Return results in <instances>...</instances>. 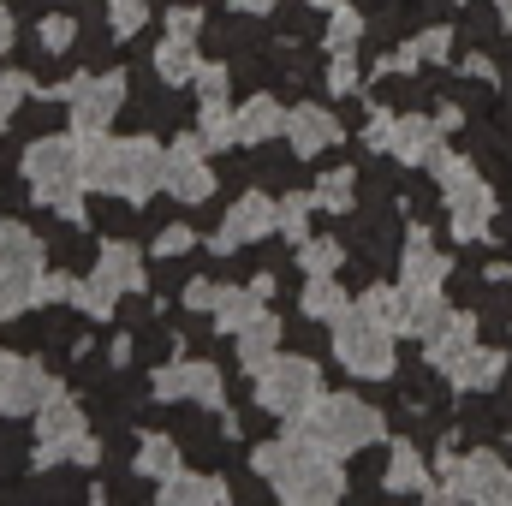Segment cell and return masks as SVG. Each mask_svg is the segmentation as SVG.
Returning a JSON list of instances; mask_svg holds the SVG:
<instances>
[{"instance_id":"obj_1","label":"cell","mask_w":512,"mask_h":506,"mask_svg":"<svg viewBox=\"0 0 512 506\" xmlns=\"http://www.w3.org/2000/svg\"><path fill=\"white\" fill-rule=\"evenodd\" d=\"M251 471L280 495V501L292 506H334L346 495V477H340V459L334 453H322L298 423H292V435H280V441H262L251 453Z\"/></svg>"},{"instance_id":"obj_2","label":"cell","mask_w":512,"mask_h":506,"mask_svg":"<svg viewBox=\"0 0 512 506\" xmlns=\"http://www.w3.org/2000/svg\"><path fill=\"white\" fill-rule=\"evenodd\" d=\"M84 143V173H90V191H108L120 203H149L161 191V173H167V149L155 137H108V131H90L78 137Z\"/></svg>"},{"instance_id":"obj_3","label":"cell","mask_w":512,"mask_h":506,"mask_svg":"<svg viewBox=\"0 0 512 506\" xmlns=\"http://www.w3.org/2000/svg\"><path fill=\"white\" fill-rule=\"evenodd\" d=\"M24 185L42 209H54L66 227H84V191H90V173H84V143L78 131L72 137H36L24 149Z\"/></svg>"},{"instance_id":"obj_4","label":"cell","mask_w":512,"mask_h":506,"mask_svg":"<svg viewBox=\"0 0 512 506\" xmlns=\"http://www.w3.org/2000/svg\"><path fill=\"white\" fill-rule=\"evenodd\" d=\"M298 429H304L322 453L346 459V453H364V447L382 441L387 417L370 405V399H358V393H316V405L298 417Z\"/></svg>"},{"instance_id":"obj_5","label":"cell","mask_w":512,"mask_h":506,"mask_svg":"<svg viewBox=\"0 0 512 506\" xmlns=\"http://www.w3.org/2000/svg\"><path fill=\"white\" fill-rule=\"evenodd\" d=\"M143 286H149L143 251H137L131 239H108V245H102V256H96V268L78 280L72 304H78L90 322H108V316H114V304H120V292H143Z\"/></svg>"},{"instance_id":"obj_6","label":"cell","mask_w":512,"mask_h":506,"mask_svg":"<svg viewBox=\"0 0 512 506\" xmlns=\"http://www.w3.org/2000/svg\"><path fill=\"white\" fill-rule=\"evenodd\" d=\"M393 328H387L382 316H370L364 304H352L346 316H334V358H340V370L358 381H387L393 376Z\"/></svg>"},{"instance_id":"obj_7","label":"cell","mask_w":512,"mask_h":506,"mask_svg":"<svg viewBox=\"0 0 512 506\" xmlns=\"http://www.w3.org/2000/svg\"><path fill=\"white\" fill-rule=\"evenodd\" d=\"M435 167V179H441V191H447V221H453V239H489V221H495V191H489V179L471 167V161H459V155H435L429 161Z\"/></svg>"},{"instance_id":"obj_8","label":"cell","mask_w":512,"mask_h":506,"mask_svg":"<svg viewBox=\"0 0 512 506\" xmlns=\"http://www.w3.org/2000/svg\"><path fill=\"white\" fill-rule=\"evenodd\" d=\"M30 423H36V465H42V471H48V465H96V459H102V447L90 441L84 405H78L72 393H54Z\"/></svg>"},{"instance_id":"obj_9","label":"cell","mask_w":512,"mask_h":506,"mask_svg":"<svg viewBox=\"0 0 512 506\" xmlns=\"http://www.w3.org/2000/svg\"><path fill=\"white\" fill-rule=\"evenodd\" d=\"M316 393H322V370L310 364V358H268L262 370H256V405L268 411V417H280V423H298L310 405H316Z\"/></svg>"},{"instance_id":"obj_10","label":"cell","mask_w":512,"mask_h":506,"mask_svg":"<svg viewBox=\"0 0 512 506\" xmlns=\"http://www.w3.org/2000/svg\"><path fill=\"white\" fill-rule=\"evenodd\" d=\"M72 114V131L90 137V131H108L114 114L126 108V72H78L66 90H54Z\"/></svg>"},{"instance_id":"obj_11","label":"cell","mask_w":512,"mask_h":506,"mask_svg":"<svg viewBox=\"0 0 512 506\" xmlns=\"http://www.w3.org/2000/svg\"><path fill=\"white\" fill-rule=\"evenodd\" d=\"M447 465V483L435 495H453V501H477V506H507L512 501V465L501 453H459V459H441Z\"/></svg>"},{"instance_id":"obj_12","label":"cell","mask_w":512,"mask_h":506,"mask_svg":"<svg viewBox=\"0 0 512 506\" xmlns=\"http://www.w3.org/2000/svg\"><path fill=\"white\" fill-rule=\"evenodd\" d=\"M203 155H209V143H203L197 131H185V137L167 149V173H161V191H167L173 203H185V209L215 197V173H209V161H203Z\"/></svg>"},{"instance_id":"obj_13","label":"cell","mask_w":512,"mask_h":506,"mask_svg":"<svg viewBox=\"0 0 512 506\" xmlns=\"http://www.w3.org/2000/svg\"><path fill=\"white\" fill-rule=\"evenodd\" d=\"M155 399H185V405H203V411H221L227 393H221V370L209 358H173V364H155Z\"/></svg>"},{"instance_id":"obj_14","label":"cell","mask_w":512,"mask_h":506,"mask_svg":"<svg viewBox=\"0 0 512 506\" xmlns=\"http://www.w3.org/2000/svg\"><path fill=\"white\" fill-rule=\"evenodd\" d=\"M268 233H280V203H274L268 191H245V197L227 209V221L215 227V251H239V245H256V239H268Z\"/></svg>"},{"instance_id":"obj_15","label":"cell","mask_w":512,"mask_h":506,"mask_svg":"<svg viewBox=\"0 0 512 506\" xmlns=\"http://www.w3.org/2000/svg\"><path fill=\"white\" fill-rule=\"evenodd\" d=\"M54 393H60V381L42 358H12L6 387H0V417H36Z\"/></svg>"},{"instance_id":"obj_16","label":"cell","mask_w":512,"mask_h":506,"mask_svg":"<svg viewBox=\"0 0 512 506\" xmlns=\"http://www.w3.org/2000/svg\"><path fill=\"white\" fill-rule=\"evenodd\" d=\"M441 137H447L441 120H429V114H399L393 131H387V155H399L405 167H429V161L441 155Z\"/></svg>"},{"instance_id":"obj_17","label":"cell","mask_w":512,"mask_h":506,"mask_svg":"<svg viewBox=\"0 0 512 506\" xmlns=\"http://www.w3.org/2000/svg\"><path fill=\"white\" fill-rule=\"evenodd\" d=\"M286 143H292V155H298V161H310V155H322V149H334V143H340V120H334L328 108H316V102L286 108Z\"/></svg>"},{"instance_id":"obj_18","label":"cell","mask_w":512,"mask_h":506,"mask_svg":"<svg viewBox=\"0 0 512 506\" xmlns=\"http://www.w3.org/2000/svg\"><path fill=\"white\" fill-rule=\"evenodd\" d=\"M447 316H453V310H447L441 286H411V280H399V334H411V340H429V334H435Z\"/></svg>"},{"instance_id":"obj_19","label":"cell","mask_w":512,"mask_h":506,"mask_svg":"<svg viewBox=\"0 0 512 506\" xmlns=\"http://www.w3.org/2000/svg\"><path fill=\"white\" fill-rule=\"evenodd\" d=\"M155 501L161 506H221L227 501V483L221 477H197V471H173V477H161V489H155Z\"/></svg>"},{"instance_id":"obj_20","label":"cell","mask_w":512,"mask_h":506,"mask_svg":"<svg viewBox=\"0 0 512 506\" xmlns=\"http://www.w3.org/2000/svg\"><path fill=\"white\" fill-rule=\"evenodd\" d=\"M423 346H429V364L447 376V364H459V358L477 346V316H459V310H453V316H447V322L423 340Z\"/></svg>"},{"instance_id":"obj_21","label":"cell","mask_w":512,"mask_h":506,"mask_svg":"<svg viewBox=\"0 0 512 506\" xmlns=\"http://www.w3.org/2000/svg\"><path fill=\"white\" fill-rule=\"evenodd\" d=\"M382 489H393V495H435V483H429V465H423V453H417L411 441H399V447L387 453Z\"/></svg>"},{"instance_id":"obj_22","label":"cell","mask_w":512,"mask_h":506,"mask_svg":"<svg viewBox=\"0 0 512 506\" xmlns=\"http://www.w3.org/2000/svg\"><path fill=\"white\" fill-rule=\"evenodd\" d=\"M233 346H239V364H245V370L256 376V370H262V364H268V358L280 352V316L256 310L251 322H245V328L233 334Z\"/></svg>"},{"instance_id":"obj_23","label":"cell","mask_w":512,"mask_h":506,"mask_svg":"<svg viewBox=\"0 0 512 506\" xmlns=\"http://www.w3.org/2000/svg\"><path fill=\"white\" fill-rule=\"evenodd\" d=\"M197 66H203L197 36H167V42L155 48V78H161L167 90H185V84L197 78Z\"/></svg>"},{"instance_id":"obj_24","label":"cell","mask_w":512,"mask_h":506,"mask_svg":"<svg viewBox=\"0 0 512 506\" xmlns=\"http://www.w3.org/2000/svg\"><path fill=\"white\" fill-rule=\"evenodd\" d=\"M447 48H453V30H447V24H429V30H417L399 54H387L382 72H417V66H429V60H447Z\"/></svg>"},{"instance_id":"obj_25","label":"cell","mask_w":512,"mask_h":506,"mask_svg":"<svg viewBox=\"0 0 512 506\" xmlns=\"http://www.w3.org/2000/svg\"><path fill=\"white\" fill-rule=\"evenodd\" d=\"M399 280H411V286H441V280H447V256L429 245V233H423V227L405 239V256H399Z\"/></svg>"},{"instance_id":"obj_26","label":"cell","mask_w":512,"mask_h":506,"mask_svg":"<svg viewBox=\"0 0 512 506\" xmlns=\"http://www.w3.org/2000/svg\"><path fill=\"white\" fill-rule=\"evenodd\" d=\"M507 376V358L501 352H489V346H471L459 364H447V381L459 387V393H477V387H495V381Z\"/></svg>"},{"instance_id":"obj_27","label":"cell","mask_w":512,"mask_h":506,"mask_svg":"<svg viewBox=\"0 0 512 506\" xmlns=\"http://www.w3.org/2000/svg\"><path fill=\"white\" fill-rule=\"evenodd\" d=\"M298 310H304L310 322H328V328H334V316H346V310H352V298H346V286H340L334 274H310V280H304Z\"/></svg>"},{"instance_id":"obj_28","label":"cell","mask_w":512,"mask_h":506,"mask_svg":"<svg viewBox=\"0 0 512 506\" xmlns=\"http://www.w3.org/2000/svg\"><path fill=\"white\" fill-rule=\"evenodd\" d=\"M239 143H268V137H286V108L274 96H251L239 114Z\"/></svg>"},{"instance_id":"obj_29","label":"cell","mask_w":512,"mask_h":506,"mask_svg":"<svg viewBox=\"0 0 512 506\" xmlns=\"http://www.w3.org/2000/svg\"><path fill=\"white\" fill-rule=\"evenodd\" d=\"M0 268H42V239L12 215H0Z\"/></svg>"},{"instance_id":"obj_30","label":"cell","mask_w":512,"mask_h":506,"mask_svg":"<svg viewBox=\"0 0 512 506\" xmlns=\"http://www.w3.org/2000/svg\"><path fill=\"white\" fill-rule=\"evenodd\" d=\"M256 310H262V292H256V286H221V298H215V310H209V316H215V328H221V334H239Z\"/></svg>"},{"instance_id":"obj_31","label":"cell","mask_w":512,"mask_h":506,"mask_svg":"<svg viewBox=\"0 0 512 506\" xmlns=\"http://www.w3.org/2000/svg\"><path fill=\"white\" fill-rule=\"evenodd\" d=\"M179 465H185V453H179L173 435H143V441H137V471H143V477L161 483V477H173Z\"/></svg>"},{"instance_id":"obj_32","label":"cell","mask_w":512,"mask_h":506,"mask_svg":"<svg viewBox=\"0 0 512 506\" xmlns=\"http://www.w3.org/2000/svg\"><path fill=\"white\" fill-rule=\"evenodd\" d=\"M36 274L42 268H0V322H12L36 304Z\"/></svg>"},{"instance_id":"obj_33","label":"cell","mask_w":512,"mask_h":506,"mask_svg":"<svg viewBox=\"0 0 512 506\" xmlns=\"http://www.w3.org/2000/svg\"><path fill=\"white\" fill-rule=\"evenodd\" d=\"M310 197H316V209L346 215V209H352V197H358V173H352V167H334V173H322V185H316Z\"/></svg>"},{"instance_id":"obj_34","label":"cell","mask_w":512,"mask_h":506,"mask_svg":"<svg viewBox=\"0 0 512 506\" xmlns=\"http://www.w3.org/2000/svg\"><path fill=\"white\" fill-rule=\"evenodd\" d=\"M197 137H203L209 149H233V143H239V120H233V108H227V102H203V114H197Z\"/></svg>"},{"instance_id":"obj_35","label":"cell","mask_w":512,"mask_h":506,"mask_svg":"<svg viewBox=\"0 0 512 506\" xmlns=\"http://www.w3.org/2000/svg\"><path fill=\"white\" fill-rule=\"evenodd\" d=\"M340 262H346V245L340 239H304L298 245V268L304 274H340Z\"/></svg>"},{"instance_id":"obj_36","label":"cell","mask_w":512,"mask_h":506,"mask_svg":"<svg viewBox=\"0 0 512 506\" xmlns=\"http://www.w3.org/2000/svg\"><path fill=\"white\" fill-rule=\"evenodd\" d=\"M358 36H364V12H352V6H328V54L334 48H358Z\"/></svg>"},{"instance_id":"obj_37","label":"cell","mask_w":512,"mask_h":506,"mask_svg":"<svg viewBox=\"0 0 512 506\" xmlns=\"http://www.w3.org/2000/svg\"><path fill=\"white\" fill-rule=\"evenodd\" d=\"M72 42H78V24H72L66 12H48V18L36 24V48H42V54H66Z\"/></svg>"},{"instance_id":"obj_38","label":"cell","mask_w":512,"mask_h":506,"mask_svg":"<svg viewBox=\"0 0 512 506\" xmlns=\"http://www.w3.org/2000/svg\"><path fill=\"white\" fill-rule=\"evenodd\" d=\"M310 209H316V197H280V233L292 239V245H304L310 239Z\"/></svg>"},{"instance_id":"obj_39","label":"cell","mask_w":512,"mask_h":506,"mask_svg":"<svg viewBox=\"0 0 512 506\" xmlns=\"http://www.w3.org/2000/svg\"><path fill=\"white\" fill-rule=\"evenodd\" d=\"M72 292H78L72 268H42L36 274V304H72Z\"/></svg>"},{"instance_id":"obj_40","label":"cell","mask_w":512,"mask_h":506,"mask_svg":"<svg viewBox=\"0 0 512 506\" xmlns=\"http://www.w3.org/2000/svg\"><path fill=\"white\" fill-rule=\"evenodd\" d=\"M328 90H334V96H352V90H358V60H352V48H334V54H328Z\"/></svg>"},{"instance_id":"obj_41","label":"cell","mask_w":512,"mask_h":506,"mask_svg":"<svg viewBox=\"0 0 512 506\" xmlns=\"http://www.w3.org/2000/svg\"><path fill=\"white\" fill-rule=\"evenodd\" d=\"M108 18H114V36H137L149 24V0H108Z\"/></svg>"},{"instance_id":"obj_42","label":"cell","mask_w":512,"mask_h":506,"mask_svg":"<svg viewBox=\"0 0 512 506\" xmlns=\"http://www.w3.org/2000/svg\"><path fill=\"white\" fill-rule=\"evenodd\" d=\"M30 96V78L24 72H0V137L12 126V114H18V102Z\"/></svg>"},{"instance_id":"obj_43","label":"cell","mask_w":512,"mask_h":506,"mask_svg":"<svg viewBox=\"0 0 512 506\" xmlns=\"http://www.w3.org/2000/svg\"><path fill=\"white\" fill-rule=\"evenodd\" d=\"M191 245H197V233H191L185 221H167V227L155 233V256H185Z\"/></svg>"},{"instance_id":"obj_44","label":"cell","mask_w":512,"mask_h":506,"mask_svg":"<svg viewBox=\"0 0 512 506\" xmlns=\"http://www.w3.org/2000/svg\"><path fill=\"white\" fill-rule=\"evenodd\" d=\"M215 298H221V286H215V280H185V292H179V304H185L191 316H209V310H215Z\"/></svg>"},{"instance_id":"obj_45","label":"cell","mask_w":512,"mask_h":506,"mask_svg":"<svg viewBox=\"0 0 512 506\" xmlns=\"http://www.w3.org/2000/svg\"><path fill=\"white\" fill-rule=\"evenodd\" d=\"M167 36H203V6H173L167 12Z\"/></svg>"},{"instance_id":"obj_46","label":"cell","mask_w":512,"mask_h":506,"mask_svg":"<svg viewBox=\"0 0 512 506\" xmlns=\"http://www.w3.org/2000/svg\"><path fill=\"white\" fill-rule=\"evenodd\" d=\"M12 42H18V24H12V12H6V6H0V54H6V48H12Z\"/></svg>"},{"instance_id":"obj_47","label":"cell","mask_w":512,"mask_h":506,"mask_svg":"<svg viewBox=\"0 0 512 506\" xmlns=\"http://www.w3.org/2000/svg\"><path fill=\"white\" fill-rule=\"evenodd\" d=\"M233 12H245V18H262V12H274V0H233Z\"/></svg>"},{"instance_id":"obj_48","label":"cell","mask_w":512,"mask_h":506,"mask_svg":"<svg viewBox=\"0 0 512 506\" xmlns=\"http://www.w3.org/2000/svg\"><path fill=\"white\" fill-rule=\"evenodd\" d=\"M6 370H12V352H0V387H6Z\"/></svg>"},{"instance_id":"obj_49","label":"cell","mask_w":512,"mask_h":506,"mask_svg":"<svg viewBox=\"0 0 512 506\" xmlns=\"http://www.w3.org/2000/svg\"><path fill=\"white\" fill-rule=\"evenodd\" d=\"M495 6H501V18H507V24H512V0H495Z\"/></svg>"},{"instance_id":"obj_50","label":"cell","mask_w":512,"mask_h":506,"mask_svg":"<svg viewBox=\"0 0 512 506\" xmlns=\"http://www.w3.org/2000/svg\"><path fill=\"white\" fill-rule=\"evenodd\" d=\"M310 6H334V0H310Z\"/></svg>"}]
</instances>
